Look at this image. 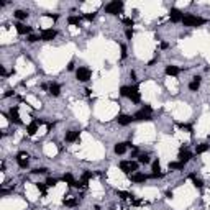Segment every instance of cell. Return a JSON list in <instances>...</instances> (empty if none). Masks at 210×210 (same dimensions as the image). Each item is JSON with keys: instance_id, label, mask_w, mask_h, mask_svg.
<instances>
[{"instance_id": "obj_1", "label": "cell", "mask_w": 210, "mask_h": 210, "mask_svg": "<svg viewBox=\"0 0 210 210\" xmlns=\"http://www.w3.org/2000/svg\"><path fill=\"white\" fill-rule=\"evenodd\" d=\"M184 26H200L205 23V20L200 18V17H195V15H185L182 18Z\"/></svg>"}, {"instance_id": "obj_2", "label": "cell", "mask_w": 210, "mask_h": 210, "mask_svg": "<svg viewBox=\"0 0 210 210\" xmlns=\"http://www.w3.org/2000/svg\"><path fill=\"white\" fill-rule=\"evenodd\" d=\"M122 8H123V2L113 0V2H110L108 5L105 7V12L110 13V15H118V13L122 12Z\"/></svg>"}, {"instance_id": "obj_3", "label": "cell", "mask_w": 210, "mask_h": 210, "mask_svg": "<svg viewBox=\"0 0 210 210\" xmlns=\"http://www.w3.org/2000/svg\"><path fill=\"white\" fill-rule=\"evenodd\" d=\"M90 76H92V72L89 67H79L76 71V77H77L79 82H87L90 79Z\"/></svg>"}, {"instance_id": "obj_4", "label": "cell", "mask_w": 210, "mask_h": 210, "mask_svg": "<svg viewBox=\"0 0 210 210\" xmlns=\"http://www.w3.org/2000/svg\"><path fill=\"white\" fill-rule=\"evenodd\" d=\"M120 169L123 171V172H136L138 163H135V161H122L120 163Z\"/></svg>"}, {"instance_id": "obj_5", "label": "cell", "mask_w": 210, "mask_h": 210, "mask_svg": "<svg viewBox=\"0 0 210 210\" xmlns=\"http://www.w3.org/2000/svg\"><path fill=\"white\" fill-rule=\"evenodd\" d=\"M45 123V122H43V120H38V118H35V120H33L31 123L28 125V128H26V131H28V135H35V133H36V131H38V126H41V125Z\"/></svg>"}, {"instance_id": "obj_6", "label": "cell", "mask_w": 210, "mask_h": 210, "mask_svg": "<svg viewBox=\"0 0 210 210\" xmlns=\"http://www.w3.org/2000/svg\"><path fill=\"white\" fill-rule=\"evenodd\" d=\"M133 120H136V122H150L153 118H151V113H148V112H144V110H140L133 115Z\"/></svg>"}, {"instance_id": "obj_7", "label": "cell", "mask_w": 210, "mask_h": 210, "mask_svg": "<svg viewBox=\"0 0 210 210\" xmlns=\"http://www.w3.org/2000/svg\"><path fill=\"white\" fill-rule=\"evenodd\" d=\"M169 18H171V21H174V23H179V21H182L184 15L181 13V10H177V8H171Z\"/></svg>"}, {"instance_id": "obj_8", "label": "cell", "mask_w": 210, "mask_h": 210, "mask_svg": "<svg viewBox=\"0 0 210 210\" xmlns=\"http://www.w3.org/2000/svg\"><path fill=\"white\" fill-rule=\"evenodd\" d=\"M56 35H58V33L54 31V30H43V31H41V39H43V41H51V39L56 38Z\"/></svg>"}, {"instance_id": "obj_9", "label": "cell", "mask_w": 210, "mask_h": 210, "mask_svg": "<svg viewBox=\"0 0 210 210\" xmlns=\"http://www.w3.org/2000/svg\"><path fill=\"white\" fill-rule=\"evenodd\" d=\"M131 146V143H118V144H115V148H113V151L117 153V154H125L126 153V150Z\"/></svg>"}, {"instance_id": "obj_10", "label": "cell", "mask_w": 210, "mask_h": 210, "mask_svg": "<svg viewBox=\"0 0 210 210\" xmlns=\"http://www.w3.org/2000/svg\"><path fill=\"white\" fill-rule=\"evenodd\" d=\"M8 120L10 122H15V123H20V115H18V108L17 107H12L10 108V113H8Z\"/></svg>"}, {"instance_id": "obj_11", "label": "cell", "mask_w": 210, "mask_h": 210, "mask_svg": "<svg viewBox=\"0 0 210 210\" xmlns=\"http://www.w3.org/2000/svg\"><path fill=\"white\" fill-rule=\"evenodd\" d=\"M130 177H131V181H133V182H136V184L144 182V181L148 179V176H146V174H143V172H133Z\"/></svg>"}, {"instance_id": "obj_12", "label": "cell", "mask_w": 210, "mask_h": 210, "mask_svg": "<svg viewBox=\"0 0 210 210\" xmlns=\"http://www.w3.org/2000/svg\"><path fill=\"white\" fill-rule=\"evenodd\" d=\"M190 159H192V153H189V151L187 150H181V153H179V161H181V163H187V161H190Z\"/></svg>"}, {"instance_id": "obj_13", "label": "cell", "mask_w": 210, "mask_h": 210, "mask_svg": "<svg viewBox=\"0 0 210 210\" xmlns=\"http://www.w3.org/2000/svg\"><path fill=\"white\" fill-rule=\"evenodd\" d=\"M15 28H17L18 35H28V33L31 31V28H30V26H26V25H23V23H17Z\"/></svg>"}, {"instance_id": "obj_14", "label": "cell", "mask_w": 210, "mask_h": 210, "mask_svg": "<svg viewBox=\"0 0 210 210\" xmlns=\"http://www.w3.org/2000/svg\"><path fill=\"white\" fill-rule=\"evenodd\" d=\"M62 181H64L66 184H69L71 187H79V182H76V181H74L72 174H64V176H62Z\"/></svg>"}, {"instance_id": "obj_15", "label": "cell", "mask_w": 210, "mask_h": 210, "mask_svg": "<svg viewBox=\"0 0 210 210\" xmlns=\"http://www.w3.org/2000/svg\"><path fill=\"white\" fill-rule=\"evenodd\" d=\"M128 98H130L131 102H135V104H138V102L141 100V95H140V92H138V87H133V90H131Z\"/></svg>"}, {"instance_id": "obj_16", "label": "cell", "mask_w": 210, "mask_h": 210, "mask_svg": "<svg viewBox=\"0 0 210 210\" xmlns=\"http://www.w3.org/2000/svg\"><path fill=\"white\" fill-rule=\"evenodd\" d=\"M131 120H133V118H131L130 115H118V118H117V122H118L120 125H123V126L130 125V123H131Z\"/></svg>"}, {"instance_id": "obj_17", "label": "cell", "mask_w": 210, "mask_h": 210, "mask_svg": "<svg viewBox=\"0 0 210 210\" xmlns=\"http://www.w3.org/2000/svg\"><path fill=\"white\" fill-rule=\"evenodd\" d=\"M199 87H200V77H199V76H195V77H194V80L189 84V89L192 92H197V90H199Z\"/></svg>"}, {"instance_id": "obj_18", "label": "cell", "mask_w": 210, "mask_h": 210, "mask_svg": "<svg viewBox=\"0 0 210 210\" xmlns=\"http://www.w3.org/2000/svg\"><path fill=\"white\" fill-rule=\"evenodd\" d=\"M79 140V131H69L66 135V141L67 143H72V141H77Z\"/></svg>"}, {"instance_id": "obj_19", "label": "cell", "mask_w": 210, "mask_h": 210, "mask_svg": "<svg viewBox=\"0 0 210 210\" xmlns=\"http://www.w3.org/2000/svg\"><path fill=\"white\" fill-rule=\"evenodd\" d=\"M166 74H167V76H177V74H179V72H181V69H179V67H177V66H167V67H166Z\"/></svg>"}, {"instance_id": "obj_20", "label": "cell", "mask_w": 210, "mask_h": 210, "mask_svg": "<svg viewBox=\"0 0 210 210\" xmlns=\"http://www.w3.org/2000/svg\"><path fill=\"white\" fill-rule=\"evenodd\" d=\"M49 94L54 95V97H58L59 94H61V85L59 84H51V87H49Z\"/></svg>"}, {"instance_id": "obj_21", "label": "cell", "mask_w": 210, "mask_h": 210, "mask_svg": "<svg viewBox=\"0 0 210 210\" xmlns=\"http://www.w3.org/2000/svg\"><path fill=\"white\" fill-rule=\"evenodd\" d=\"M131 90H133V87H128V85H123V87L120 89V94H122L123 97H130Z\"/></svg>"}, {"instance_id": "obj_22", "label": "cell", "mask_w": 210, "mask_h": 210, "mask_svg": "<svg viewBox=\"0 0 210 210\" xmlns=\"http://www.w3.org/2000/svg\"><path fill=\"white\" fill-rule=\"evenodd\" d=\"M117 194L120 199H123V200H126V199H133V194H130V192H125V190H117Z\"/></svg>"}, {"instance_id": "obj_23", "label": "cell", "mask_w": 210, "mask_h": 210, "mask_svg": "<svg viewBox=\"0 0 210 210\" xmlns=\"http://www.w3.org/2000/svg\"><path fill=\"white\" fill-rule=\"evenodd\" d=\"M205 151H209V144L202 143V144H199V146H197L195 153H197V154H202V153H205Z\"/></svg>"}, {"instance_id": "obj_24", "label": "cell", "mask_w": 210, "mask_h": 210, "mask_svg": "<svg viewBox=\"0 0 210 210\" xmlns=\"http://www.w3.org/2000/svg\"><path fill=\"white\" fill-rule=\"evenodd\" d=\"M15 17L18 20H25L26 17H28V13H26L25 10H17V12H15Z\"/></svg>"}, {"instance_id": "obj_25", "label": "cell", "mask_w": 210, "mask_h": 210, "mask_svg": "<svg viewBox=\"0 0 210 210\" xmlns=\"http://www.w3.org/2000/svg\"><path fill=\"white\" fill-rule=\"evenodd\" d=\"M169 169H184V163L177 161V163H169Z\"/></svg>"}, {"instance_id": "obj_26", "label": "cell", "mask_w": 210, "mask_h": 210, "mask_svg": "<svg viewBox=\"0 0 210 210\" xmlns=\"http://www.w3.org/2000/svg\"><path fill=\"white\" fill-rule=\"evenodd\" d=\"M64 205H67V207H76V205H77V199H64Z\"/></svg>"}, {"instance_id": "obj_27", "label": "cell", "mask_w": 210, "mask_h": 210, "mask_svg": "<svg viewBox=\"0 0 210 210\" xmlns=\"http://www.w3.org/2000/svg\"><path fill=\"white\" fill-rule=\"evenodd\" d=\"M159 171H161V164H159V161H154L153 163V174H161Z\"/></svg>"}, {"instance_id": "obj_28", "label": "cell", "mask_w": 210, "mask_h": 210, "mask_svg": "<svg viewBox=\"0 0 210 210\" xmlns=\"http://www.w3.org/2000/svg\"><path fill=\"white\" fill-rule=\"evenodd\" d=\"M138 161H140L141 164H148V163H150V156H148V154H140Z\"/></svg>"}, {"instance_id": "obj_29", "label": "cell", "mask_w": 210, "mask_h": 210, "mask_svg": "<svg viewBox=\"0 0 210 210\" xmlns=\"http://www.w3.org/2000/svg\"><path fill=\"white\" fill-rule=\"evenodd\" d=\"M190 179L194 181V185H195V187H199V189H200V187H202V185H203V182H202V181H200V179H197V177L194 176V174L190 176Z\"/></svg>"}, {"instance_id": "obj_30", "label": "cell", "mask_w": 210, "mask_h": 210, "mask_svg": "<svg viewBox=\"0 0 210 210\" xmlns=\"http://www.w3.org/2000/svg\"><path fill=\"white\" fill-rule=\"evenodd\" d=\"M17 161H18V166L20 167H28V159H21V158H17Z\"/></svg>"}, {"instance_id": "obj_31", "label": "cell", "mask_w": 210, "mask_h": 210, "mask_svg": "<svg viewBox=\"0 0 210 210\" xmlns=\"http://www.w3.org/2000/svg\"><path fill=\"white\" fill-rule=\"evenodd\" d=\"M56 184H58V179H56V177H48V179H46V185H49V187H51V185H56Z\"/></svg>"}, {"instance_id": "obj_32", "label": "cell", "mask_w": 210, "mask_h": 210, "mask_svg": "<svg viewBox=\"0 0 210 210\" xmlns=\"http://www.w3.org/2000/svg\"><path fill=\"white\" fill-rule=\"evenodd\" d=\"M67 21H69L71 25H79V23H80V18H79V17H69Z\"/></svg>"}, {"instance_id": "obj_33", "label": "cell", "mask_w": 210, "mask_h": 210, "mask_svg": "<svg viewBox=\"0 0 210 210\" xmlns=\"http://www.w3.org/2000/svg\"><path fill=\"white\" fill-rule=\"evenodd\" d=\"M36 187H38V190L41 192V194H43V195H46V185H45V184L38 182V184H36Z\"/></svg>"}, {"instance_id": "obj_34", "label": "cell", "mask_w": 210, "mask_h": 210, "mask_svg": "<svg viewBox=\"0 0 210 210\" xmlns=\"http://www.w3.org/2000/svg\"><path fill=\"white\" fill-rule=\"evenodd\" d=\"M31 172H33V174H46L48 169H46V167H38V169H33Z\"/></svg>"}, {"instance_id": "obj_35", "label": "cell", "mask_w": 210, "mask_h": 210, "mask_svg": "<svg viewBox=\"0 0 210 210\" xmlns=\"http://www.w3.org/2000/svg\"><path fill=\"white\" fill-rule=\"evenodd\" d=\"M177 126H179V128H182V130L192 131V126H190V125H187V123H177Z\"/></svg>"}, {"instance_id": "obj_36", "label": "cell", "mask_w": 210, "mask_h": 210, "mask_svg": "<svg viewBox=\"0 0 210 210\" xmlns=\"http://www.w3.org/2000/svg\"><path fill=\"white\" fill-rule=\"evenodd\" d=\"M123 23H125L126 26H128V28H131V26L135 25V21H133L131 18H123Z\"/></svg>"}, {"instance_id": "obj_37", "label": "cell", "mask_w": 210, "mask_h": 210, "mask_svg": "<svg viewBox=\"0 0 210 210\" xmlns=\"http://www.w3.org/2000/svg\"><path fill=\"white\" fill-rule=\"evenodd\" d=\"M38 39H41V36H36V35H30V36H28V41H30V43H35V41H38Z\"/></svg>"}, {"instance_id": "obj_38", "label": "cell", "mask_w": 210, "mask_h": 210, "mask_svg": "<svg viewBox=\"0 0 210 210\" xmlns=\"http://www.w3.org/2000/svg\"><path fill=\"white\" fill-rule=\"evenodd\" d=\"M125 35H126V38H128V39H131V38H133V30H131V28H128V30L125 31Z\"/></svg>"}, {"instance_id": "obj_39", "label": "cell", "mask_w": 210, "mask_h": 210, "mask_svg": "<svg viewBox=\"0 0 210 210\" xmlns=\"http://www.w3.org/2000/svg\"><path fill=\"white\" fill-rule=\"evenodd\" d=\"M122 58H126V46H125V45H122Z\"/></svg>"}, {"instance_id": "obj_40", "label": "cell", "mask_w": 210, "mask_h": 210, "mask_svg": "<svg viewBox=\"0 0 210 210\" xmlns=\"http://www.w3.org/2000/svg\"><path fill=\"white\" fill-rule=\"evenodd\" d=\"M85 18H87V20H94V18H95V13H87V15H85Z\"/></svg>"}, {"instance_id": "obj_41", "label": "cell", "mask_w": 210, "mask_h": 210, "mask_svg": "<svg viewBox=\"0 0 210 210\" xmlns=\"http://www.w3.org/2000/svg\"><path fill=\"white\" fill-rule=\"evenodd\" d=\"M67 69H69V71H72V69H74V62H72V61L69 62V66H67Z\"/></svg>"}, {"instance_id": "obj_42", "label": "cell", "mask_w": 210, "mask_h": 210, "mask_svg": "<svg viewBox=\"0 0 210 210\" xmlns=\"http://www.w3.org/2000/svg\"><path fill=\"white\" fill-rule=\"evenodd\" d=\"M0 72H2V76H7V71L3 69V67H0Z\"/></svg>"}, {"instance_id": "obj_43", "label": "cell", "mask_w": 210, "mask_h": 210, "mask_svg": "<svg viewBox=\"0 0 210 210\" xmlns=\"http://www.w3.org/2000/svg\"><path fill=\"white\" fill-rule=\"evenodd\" d=\"M166 197H167V199H171V197H172V192H171V190H169V192H166Z\"/></svg>"}]
</instances>
